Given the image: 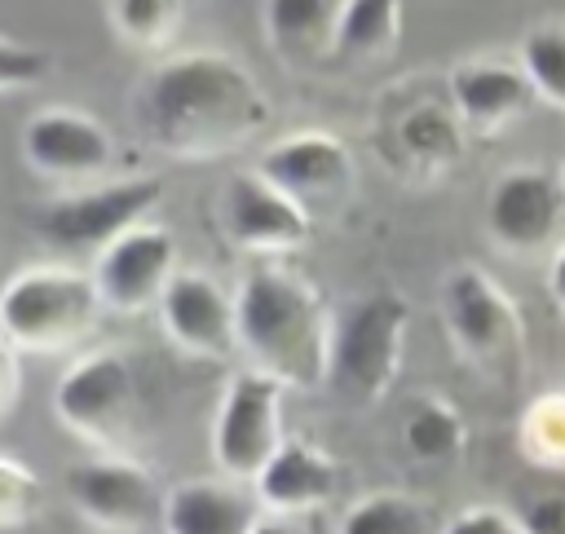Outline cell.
<instances>
[{
    "instance_id": "cell-32",
    "label": "cell",
    "mask_w": 565,
    "mask_h": 534,
    "mask_svg": "<svg viewBox=\"0 0 565 534\" xmlns=\"http://www.w3.org/2000/svg\"><path fill=\"white\" fill-rule=\"evenodd\" d=\"M547 300L565 318V243H556V252L547 260Z\"/></svg>"
},
{
    "instance_id": "cell-10",
    "label": "cell",
    "mask_w": 565,
    "mask_h": 534,
    "mask_svg": "<svg viewBox=\"0 0 565 534\" xmlns=\"http://www.w3.org/2000/svg\"><path fill=\"white\" fill-rule=\"evenodd\" d=\"M22 159L57 185L84 190L110 181L115 168V137L110 128L75 106H44L22 124Z\"/></svg>"
},
{
    "instance_id": "cell-15",
    "label": "cell",
    "mask_w": 565,
    "mask_h": 534,
    "mask_svg": "<svg viewBox=\"0 0 565 534\" xmlns=\"http://www.w3.org/2000/svg\"><path fill=\"white\" fill-rule=\"evenodd\" d=\"M159 327L190 357L225 362L238 353L234 296L203 269H177L172 274L168 291L159 296Z\"/></svg>"
},
{
    "instance_id": "cell-24",
    "label": "cell",
    "mask_w": 565,
    "mask_h": 534,
    "mask_svg": "<svg viewBox=\"0 0 565 534\" xmlns=\"http://www.w3.org/2000/svg\"><path fill=\"white\" fill-rule=\"evenodd\" d=\"M516 66L525 71L534 97L565 110V22H539L521 35Z\"/></svg>"
},
{
    "instance_id": "cell-31",
    "label": "cell",
    "mask_w": 565,
    "mask_h": 534,
    "mask_svg": "<svg viewBox=\"0 0 565 534\" xmlns=\"http://www.w3.org/2000/svg\"><path fill=\"white\" fill-rule=\"evenodd\" d=\"M22 402V353L0 335V419Z\"/></svg>"
},
{
    "instance_id": "cell-12",
    "label": "cell",
    "mask_w": 565,
    "mask_h": 534,
    "mask_svg": "<svg viewBox=\"0 0 565 534\" xmlns=\"http://www.w3.org/2000/svg\"><path fill=\"white\" fill-rule=\"evenodd\" d=\"M177 238L159 221H141L128 234H119L106 252L93 256V287L102 296V309L110 313H146L159 309V296L168 291L177 274Z\"/></svg>"
},
{
    "instance_id": "cell-6",
    "label": "cell",
    "mask_w": 565,
    "mask_h": 534,
    "mask_svg": "<svg viewBox=\"0 0 565 534\" xmlns=\"http://www.w3.org/2000/svg\"><path fill=\"white\" fill-rule=\"evenodd\" d=\"M137 410H141L137 371L119 349L79 353L53 388L57 424L84 446H97L102 455H124L137 428Z\"/></svg>"
},
{
    "instance_id": "cell-7",
    "label": "cell",
    "mask_w": 565,
    "mask_h": 534,
    "mask_svg": "<svg viewBox=\"0 0 565 534\" xmlns=\"http://www.w3.org/2000/svg\"><path fill=\"white\" fill-rule=\"evenodd\" d=\"M159 199H163L159 177H115V181H97V185L66 190V194L49 199L44 207H35L31 229L57 252H93L97 256L119 234L150 221Z\"/></svg>"
},
{
    "instance_id": "cell-3",
    "label": "cell",
    "mask_w": 565,
    "mask_h": 534,
    "mask_svg": "<svg viewBox=\"0 0 565 534\" xmlns=\"http://www.w3.org/2000/svg\"><path fill=\"white\" fill-rule=\"evenodd\" d=\"M411 331V305L397 291H366L331 309L327 380L344 406H375L402 375Z\"/></svg>"
},
{
    "instance_id": "cell-9",
    "label": "cell",
    "mask_w": 565,
    "mask_h": 534,
    "mask_svg": "<svg viewBox=\"0 0 565 534\" xmlns=\"http://www.w3.org/2000/svg\"><path fill=\"white\" fill-rule=\"evenodd\" d=\"M62 490L71 508L106 534H141L163 521V485L132 455H97L66 468Z\"/></svg>"
},
{
    "instance_id": "cell-27",
    "label": "cell",
    "mask_w": 565,
    "mask_h": 534,
    "mask_svg": "<svg viewBox=\"0 0 565 534\" xmlns=\"http://www.w3.org/2000/svg\"><path fill=\"white\" fill-rule=\"evenodd\" d=\"M40 508H44V481L22 459L0 450V534L31 525Z\"/></svg>"
},
{
    "instance_id": "cell-34",
    "label": "cell",
    "mask_w": 565,
    "mask_h": 534,
    "mask_svg": "<svg viewBox=\"0 0 565 534\" xmlns=\"http://www.w3.org/2000/svg\"><path fill=\"white\" fill-rule=\"evenodd\" d=\"M561 185H565V168H561Z\"/></svg>"
},
{
    "instance_id": "cell-4",
    "label": "cell",
    "mask_w": 565,
    "mask_h": 534,
    "mask_svg": "<svg viewBox=\"0 0 565 534\" xmlns=\"http://www.w3.org/2000/svg\"><path fill=\"white\" fill-rule=\"evenodd\" d=\"M93 274L75 265H26L0 287V335L18 353H66L102 322Z\"/></svg>"
},
{
    "instance_id": "cell-23",
    "label": "cell",
    "mask_w": 565,
    "mask_h": 534,
    "mask_svg": "<svg viewBox=\"0 0 565 534\" xmlns=\"http://www.w3.org/2000/svg\"><path fill=\"white\" fill-rule=\"evenodd\" d=\"M516 441L530 463L565 472V388H547L525 402L516 419Z\"/></svg>"
},
{
    "instance_id": "cell-2",
    "label": "cell",
    "mask_w": 565,
    "mask_h": 534,
    "mask_svg": "<svg viewBox=\"0 0 565 534\" xmlns=\"http://www.w3.org/2000/svg\"><path fill=\"white\" fill-rule=\"evenodd\" d=\"M234 327L243 366L296 393H309L327 380L331 309L296 265L252 260L234 291Z\"/></svg>"
},
{
    "instance_id": "cell-30",
    "label": "cell",
    "mask_w": 565,
    "mask_h": 534,
    "mask_svg": "<svg viewBox=\"0 0 565 534\" xmlns=\"http://www.w3.org/2000/svg\"><path fill=\"white\" fill-rule=\"evenodd\" d=\"M516 516H521L525 534H565V485L534 494Z\"/></svg>"
},
{
    "instance_id": "cell-25",
    "label": "cell",
    "mask_w": 565,
    "mask_h": 534,
    "mask_svg": "<svg viewBox=\"0 0 565 534\" xmlns=\"http://www.w3.org/2000/svg\"><path fill=\"white\" fill-rule=\"evenodd\" d=\"M331 0H265V31L274 49H318L331 44Z\"/></svg>"
},
{
    "instance_id": "cell-20",
    "label": "cell",
    "mask_w": 565,
    "mask_h": 534,
    "mask_svg": "<svg viewBox=\"0 0 565 534\" xmlns=\"http://www.w3.org/2000/svg\"><path fill=\"white\" fill-rule=\"evenodd\" d=\"M402 40V0H340L331 18V53L340 62H380Z\"/></svg>"
},
{
    "instance_id": "cell-1",
    "label": "cell",
    "mask_w": 565,
    "mask_h": 534,
    "mask_svg": "<svg viewBox=\"0 0 565 534\" xmlns=\"http://www.w3.org/2000/svg\"><path fill=\"white\" fill-rule=\"evenodd\" d=\"M146 141L172 159H225L260 137L269 97L247 62L225 49H185L163 57L137 88Z\"/></svg>"
},
{
    "instance_id": "cell-29",
    "label": "cell",
    "mask_w": 565,
    "mask_h": 534,
    "mask_svg": "<svg viewBox=\"0 0 565 534\" xmlns=\"http://www.w3.org/2000/svg\"><path fill=\"white\" fill-rule=\"evenodd\" d=\"M437 534H525V525H521V516L508 512V508L477 503V508H463L459 516H450Z\"/></svg>"
},
{
    "instance_id": "cell-14",
    "label": "cell",
    "mask_w": 565,
    "mask_h": 534,
    "mask_svg": "<svg viewBox=\"0 0 565 534\" xmlns=\"http://www.w3.org/2000/svg\"><path fill=\"white\" fill-rule=\"evenodd\" d=\"M565 216V185L543 168H508L486 199V234L508 256L543 252Z\"/></svg>"
},
{
    "instance_id": "cell-19",
    "label": "cell",
    "mask_w": 565,
    "mask_h": 534,
    "mask_svg": "<svg viewBox=\"0 0 565 534\" xmlns=\"http://www.w3.org/2000/svg\"><path fill=\"white\" fill-rule=\"evenodd\" d=\"M260 503L230 477H190L163 494V534H252Z\"/></svg>"
},
{
    "instance_id": "cell-33",
    "label": "cell",
    "mask_w": 565,
    "mask_h": 534,
    "mask_svg": "<svg viewBox=\"0 0 565 534\" xmlns=\"http://www.w3.org/2000/svg\"><path fill=\"white\" fill-rule=\"evenodd\" d=\"M252 534H309V525L300 516H269V512H260Z\"/></svg>"
},
{
    "instance_id": "cell-26",
    "label": "cell",
    "mask_w": 565,
    "mask_h": 534,
    "mask_svg": "<svg viewBox=\"0 0 565 534\" xmlns=\"http://www.w3.org/2000/svg\"><path fill=\"white\" fill-rule=\"evenodd\" d=\"M185 18V0H110L115 31L137 49H163Z\"/></svg>"
},
{
    "instance_id": "cell-28",
    "label": "cell",
    "mask_w": 565,
    "mask_h": 534,
    "mask_svg": "<svg viewBox=\"0 0 565 534\" xmlns=\"http://www.w3.org/2000/svg\"><path fill=\"white\" fill-rule=\"evenodd\" d=\"M49 53L35 49V44H18L9 35H0V93L9 88H31L49 75Z\"/></svg>"
},
{
    "instance_id": "cell-21",
    "label": "cell",
    "mask_w": 565,
    "mask_h": 534,
    "mask_svg": "<svg viewBox=\"0 0 565 534\" xmlns=\"http://www.w3.org/2000/svg\"><path fill=\"white\" fill-rule=\"evenodd\" d=\"M402 446L419 463H455L468 446L463 410L441 393H419L402 415Z\"/></svg>"
},
{
    "instance_id": "cell-16",
    "label": "cell",
    "mask_w": 565,
    "mask_h": 534,
    "mask_svg": "<svg viewBox=\"0 0 565 534\" xmlns=\"http://www.w3.org/2000/svg\"><path fill=\"white\" fill-rule=\"evenodd\" d=\"M340 490V468L335 459L305 441V437H287L274 459L260 468V477L252 481V494L260 503V512L269 516H309L318 508H327Z\"/></svg>"
},
{
    "instance_id": "cell-17",
    "label": "cell",
    "mask_w": 565,
    "mask_h": 534,
    "mask_svg": "<svg viewBox=\"0 0 565 534\" xmlns=\"http://www.w3.org/2000/svg\"><path fill=\"white\" fill-rule=\"evenodd\" d=\"M463 154V124L455 115V106L446 102H411L406 110H397L388 141H384V159L419 185H433L437 177H446Z\"/></svg>"
},
{
    "instance_id": "cell-8",
    "label": "cell",
    "mask_w": 565,
    "mask_h": 534,
    "mask_svg": "<svg viewBox=\"0 0 565 534\" xmlns=\"http://www.w3.org/2000/svg\"><path fill=\"white\" fill-rule=\"evenodd\" d=\"M282 393L287 388L278 380H269L252 366L230 371V380L221 388L216 419H212V459H216L221 477L252 485L260 477V468L274 459V450L287 441Z\"/></svg>"
},
{
    "instance_id": "cell-13",
    "label": "cell",
    "mask_w": 565,
    "mask_h": 534,
    "mask_svg": "<svg viewBox=\"0 0 565 534\" xmlns=\"http://www.w3.org/2000/svg\"><path fill=\"white\" fill-rule=\"evenodd\" d=\"M256 172L269 185H278L291 203H300L309 216L313 212H335L358 185V168H353L349 146L331 132H318V128L274 141L260 154Z\"/></svg>"
},
{
    "instance_id": "cell-18",
    "label": "cell",
    "mask_w": 565,
    "mask_h": 534,
    "mask_svg": "<svg viewBox=\"0 0 565 534\" xmlns=\"http://www.w3.org/2000/svg\"><path fill=\"white\" fill-rule=\"evenodd\" d=\"M446 88H450V106H455L459 124L472 132H499V128L516 124L525 115V106L534 102L525 71L503 57H468V62L450 66Z\"/></svg>"
},
{
    "instance_id": "cell-22",
    "label": "cell",
    "mask_w": 565,
    "mask_h": 534,
    "mask_svg": "<svg viewBox=\"0 0 565 534\" xmlns=\"http://www.w3.org/2000/svg\"><path fill=\"white\" fill-rule=\"evenodd\" d=\"M335 534H433V508L406 490H371L344 508Z\"/></svg>"
},
{
    "instance_id": "cell-5",
    "label": "cell",
    "mask_w": 565,
    "mask_h": 534,
    "mask_svg": "<svg viewBox=\"0 0 565 534\" xmlns=\"http://www.w3.org/2000/svg\"><path fill=\"white\" fill-rule=\"evenodd\" d=\"M441 322L455 353L486 380L512 384L525 362V322L516 300L481 265H455L441 278Z\"/></svg>"
},
{
    "instance_id": "cell-11",
    "label": "cell",
    "mask_w": 565,
    "mask_h": 534,
    "mask_svg": "<svg viewBox=\"0 0 565 534\" xmlns=\"http://www.w3.org/2000/svg\"><path fill=\"white\" fill-rule=\"evenodd\" d=\"M216 221L221 234L256 260H282L313 238V216L300 203H291L278 185H269L256 168L234 172L225 181Z\"/></svg>"
}]
</instances>
